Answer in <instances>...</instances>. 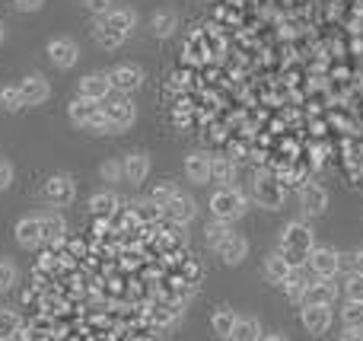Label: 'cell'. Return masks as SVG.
Masks as SVG:
<instances>
[{"label": "cell", "instance_id": "4fadbf2b", "mask_svg": "<svg viewBox=\"0 0 363 341\" xmlns=\"http://www.w3.org/2000/svg\"><path fill=\"white\" fill-rule=\"evenodd\" d=\"M255 201L258 204H264V208H271V211H277L284 204V189H281V182L277 179H271V176H262L255 182Z\"/></svg>", "mask_w": 363, "mask_h": 341}, {"label": "cell", "instance_id": "f546056e", "mask_svg": "<svg viewBox=\"0 0 363 341\" xmlns=\"http://www.w3.org/2000/svg\"><path fill=\"white\" fill-rule=\"evenodd\" d=\"M341 323H345V329H351V332H363V303L347 300L345 310H341Z\"/></svg>", "mask_w": 363, "mask_h": 341}, {"label": "cell", "instance_id": "3957f363", "mask_svg": "<svg viewBox=\"0 0 363 341\" xmlns=\"http://www.w3.org/2000/svg\"><path fill=\"white\" fill-rule=\"evenodd\" d=\"M42 198L48 204H55V208H67V204H74V198H77L74 176H67V172H61V176H51L48 182H45V189H42Z\"/></svg>", "mask_w": 363, "mask_h": 341}, {"label": "cell", "instance_id": "7402d4cb", "mask_svg": "<svg viewBox=\"0 0 363 341\" xmlns=\"http://www.w3.org/2000/svg\"><path fill=\"white\" fill-rule=\"evenodd\" d=\"M16 242L23 249H35V246H42V233H38V220H35V214L32 217H23V220L16 223Z\"/></svg>", "mask_w": 363, "mask_h": 341}, {"label": "cell", "instance_id": "30bf717a", "mask_svg": "<svg viewBox=\"0 0 363 341\" xmlns=\"http://www.w3.org/2000/svg\"><path fill=\"white\" fill-rule=\"evenodd\" d=\"M300 204H303V214H306V217L325 214V208H328V191L322 189L319 182H306V185L300 189Z\"/></svg>", "mask_w": 363, "mask_h": 341}, {"label": "cell", "instance_id": "836d02e7", "mask_svg": "<svg viewBox=\"0 0 363 341\" xmlns=\"http://www.w3.org/2000/svg\"><path fill=\"white\" fill-rule=\"evenodd\" d=\"M19 332V316L13 310H0V341H10Z\"/></svg>", "mask_w": 363, "mask_h": 341}, {"label": "cell", "instance_id": "f35d334b", "mask_svg": "<svg viewBox=\"0 0 363 341\" xmlns=\"http://www.w3.org/2000/svg\"><path fill=\"white\" fill-rule=\"evenodd\" d=\"M341 268L363 274V246H360V249H354V252H347V255H341Z\"/></svg>", "mask_w": 363, "mask_h": 341}, {"label": "cell", "instance_id": "9a60e30c", "mask_svg": "<svg viewBox=\"0 0 363 341\" xmlns=\"http://www.w3.org/2000/svg\"><path fill=\"white\" fill-rule=\"evenodd\" d=\"M102 19H106L108 29H115L121 38H128L131 35V29L138 26V13H134L131 6H115V10L102 13Z\"/></svg>", "mask_w": 363, "mask_h": 341}, {"label": "cell", "instance_id": "ab89813d", "mask_svg": "<svg viewBox=\"0 0 363 341\" xmlns=\"http://www.w3.org/2000/svg\"><path fill=\"white\" fill-rule=\"evenodd\" d=\"M86 131H89V134H115V131H112V125L106 121V115H102V108L93 115V118H89Z\"/></svg>", "mask_w": 363, "mask_h": 341}, {"label": "cell", "instance_id": "7a4b0ae2", "mask_svg": "<svg viewBox=\"0 0 363 341\" xmlns=\"http://www.w3.org/2000/svg\"><path fill=\"white\" fill-rule=\"evenodd\" d=\"M211 214L213 220H236V217L245 214V195L236 189V185H230V189H217L211 195Z\"/></svg>", "mask_w": 363, "mask_h": 341}, {"label": "cell", "instance_id": "2e32d148", "mask_svg": "<svg viewBox=\"0 0 363 341\" xmlns=\"http://www.w3.org/2000/svg\"><path fill=\"white\" fill-rule=\"evenodd\" d=\"M163 214L169 217L172 223H179V227H185V223H191V220H194V214H198V208H194V201H191V198H188V195H182V191H179V195L172 198V201L163 208Z\"/></svg>", "mask_w": 363, "mask_h": 341}, {"label": "cell", "instance_id": "60d3db41", "mask_svg": "<svg viewBox=\"0 0 363 341\" xmlns=\"http://www.w3.org/2000/svg\"><path fill=\"white\" fill-rule=\"evenodd\" d=\"M13 176H16V172H13V163H10V160H0V191L10 189Z\"/></svg>", "mask_w": 363, "mask_h": 341}, {"label": "cell", "instance_id": "d6a6232c", "mask_svg": "<svg viewBox=\"0 0 363 341\" xmlns=\"http://www.w3.org/2000/svg\"><path fill=\"white\" fill-rule=\"evenodd\" d=\"M0 108L4 112H19L23 106V96H19V86H0Z\"/></svg>", "mask_w": 363, "mask_h": 341}, {"label": "cell", "instance_id": "d590c367", "mask_svg": "<svg viewBox=\"0 0 363 341\" xmlns=\"http://www.w3.org/2000/svg\"><path fill=\"white\" fill-rule=\"evenodd\" d=\"M16 281H19L16 265H13V262H6V259H0V294L13 291V287H16Z\"/></svg>", "mask_w": 363, "mask_h": 341}, {"label": "cell", "instance_id": "f6af8a7d", "mask_svg": "<svg viewBox=\"0 0 363 341\" xmlns=\"http://www.w3.org/2000/svg\"><path fill=\"white\" fill-rule=\"evenodd\" d=\"M262 341H287V335H281V332H268V335H262Z\"/></svg>", "mask_w": 363, "mask_h": 341}, {"label": "cell", "instance_id": "4316f807", "mask_svg": "<svg viewBox=\"0 0 363 341\" xmlns=\"http://www.w3.org/2000/svg\"><path fill=\"white\" fill-rule=\"evenodd\" d=\"M176 26H179L176 13H172V10H160L157 16H153L150 29H153V35H157V38H169L172 32H176Z\"/></svg>", "mask_w": 363, "mask_h": 341}, {"label": "cell", "instance_id": "9c48e42d", "mask_svg": "<svg viewBox=\"0 0 363 341\" xmlns=\"http://www.w3.org/2000/svg\"><path fill=\"white\" fill-rule=\"evenodd\" d=\"M335 297H338V284L328 278H315L303 294V306H332Z\"/></svg>", "mask_w": 363, "mask_h": 341}, {"label": "cell", "instance_id": "5bb4252c", "mask_svg": "<svg viewBox=\"0 0 363 341\" xmlns=\"http://www.w3.org/2000/svg\"><path fill=\"white\" fill-rule=\"evenodd\" d=\"M121 169H125V182L138 185V182H144L147 172H150V157H147L144 150H134L121 160Z\"/></svg>", "mask_w": 363, "mask_h": 341}, {"label": "cell", "instance_id": "484cf974", "mask_svg": "<svg viewBox=\"0 0 363 341\" xmlns=\"http://www.w3.org/2000/svg\"><path fill=\"white\" fill-rule=\"evenodd\" d=\"M230 236H233V230H230V223H223V220H211L207 223V230H204V240H207V246H211L213 252H217Z\"/></svg>", "mask_w": 363, "mask_h": 341}, {"label": "cell", "instance_id": "83f0119b", "mask_svg": "<svg viewBox=\"0 0 363 341\" xmlns=\"http://www.w3.org/2000/svg\"><path fill=\"white\" fill-rule=\"evenodd\" d=\"M115 208H118V195H115V191H99V195L89 198V211H93L96 217L115 214Z\"/></svg>", "mask_w": 363, "mask_h": 341}, {"label": "cell", "instance_id": "f1b7e54d", "mask_svg": "<svg viewBox=\"0 0 363 341\" xmlns=\"http://www.w3.org/2000/svg\"><path fill=\"white\" fill-rule=\"evenodd\" d=\"M93 35H96V42H99L102 48H118V45L125 42V38H121L115 29H108V23H106V19H102V16L96 19V26H93Z\"/></svg>", "mask_w": 363, "mask_h": 341}, {"label": "cell", "instance_id": "e0dca14e", "mask_svg": "<svg viewBox=\"0 0 363 341\" xmlns=\"http://www.w3.org/2000/svg\"><path fill=\"white\" fill-rule=\"evenodd\" d=\"M185 176H188V182H194V185L211 182V157H207V153H191V157H185Z\"/></svg>", "mask_w": 363, "mask_h": 341}, {"label": "cell", "instance_id": "cb8c5ba5", "mask_svg": "<svg viewBox=\"0 0 363 341\" xmlns=\"http://www.w3.org/2000/svg\"><path fill=\"white\" fill-rule=\"evenodd\" d=\"M211 182H217L220 189H230V185L236 182V163L226 157L211 160Z\"/></svg>", "mask_w": 363, "mask_h": 341}, {"label": "cell", "instance_id": "7bdbcfd3", "mask_svg": "<svg viewBox=\"0 0 363 341\" xmlns=\"http://www.w3.org/2000/svg\"><path fill=\"white\" fill-rule=\"evenodd\" d=\"M93 13H108V0H83Z\"/></svg>", "mask_w": 363, "mask_h": 341}, {"label": "cell", "instance_id": "52a82bcc", "mask_svg": "<svg viewBox=\"0 0 363 341\" xmlns=\"http://www.w3.org/2000/svg\"><path fill=\"white\" fill-rule=\"evenodd\" d=\"M16 86H19V96H23V106H42V102H48V96H51V86L42 74L23 77Z\"/></svg>", "mask_w": 363, "mask_h": 341}, {"label": "cell", "instance_id": "ffe728a7", "mask_svg": "<svg viewBox=\"0 0 363 341\" xmlns=\"http://www.w3.org/2000/svg\"><path fill=\"white\" fill-rule=\"evenodd\" d=\"M290 272H294V268H290V262L284 259L281 252H271L268 259H264V278H268L271 284H281L284 287V281L290 278Z\"/></svg>", "mask_w": 363, "mask_h": 341}, {"label": "cell", "instance_id": "ee69618b", "mask_svg": "<svg viewBox=\"0 0 363 341\" xmlns=\"http://www.w3.org/2000/svg\"><path fill=\"white\" fill-rule=\"evenodd\" d=\"M338 341H363V335H360V332L345 329V332H341V335H338Z\"/></svg>", "mask_w": 363, "mask_h": 341}, {"label": "cell", "instance_id": "7c38bea8", "mask_svg": "<svg viewBox=\"0 0 363 341\" xmlns=\"http://www.w3.org/2000/svg\"><path fill=\"white\" fill-rule=\"evenodd\" d=\"M108 93H112V80H108V74H102V70H96V74H86L80 80V96L89 102H106Z\"/></svg>", "mask_w": 363, "mask_h": 341}, {"label": "cell", "instance_id": "5b68a950", "mask_svg": "<svg viewBox=\"0 0 363 341\" xmlns=\"http://www.w3.org/2000/svg\"><path fill=\"white\" fill-rule=\"evenodd\" d=\"M306 262H309V268H313L315 278L335 281V274L341 272V252H335V249H328V246H315Z\"/></svg>", "mask_w": 363, "mask_h": 341}, {"label": "cell", "instance_id": "603a6c76", "mask_svg": "<svg viewBox=\"0 0 363 341\" xmlns=\"http://www.w3.org/2000/svg\"><path fill=\"white\" fill-rule=\"evenodd\" d=\"M262 323L255 316H239L236 325H233V335L230 341H262Z\"/></svg>", "mask_w": 363, "mask_h": 341}, {"label": "cell", "instance_id": "8d00e7d4", "mask_svg": "<svg viewBox=\"0 0 363 341\" xmlns=\"http://www.w3.org/2000/svg\"><path fill=\"white\" fill-rule=\"evenodd\" d=\"M345 294H347V300H354V303H363V274H357V272L347 274Z\"/></svg>", "mask_w": 363, "mask_h": 341}, {"label": "cell", "instance_id": "277c9868", "mask_svg": "<svg viewBox=\"0 0 363 341\" xmlns=\"http://www.w3.org/2000/svg\"><path fill=\"white\" fill-rule=\"evenodd\" d=\"M102 115H106V121L112 125V131H125V128L134 125V118H138V108H134V102L128 99V96H118V99H112L108 106H102Z\"/></svg>", "mask_w": 363, "mask_h": 341}, {"label": "cell", "instance_id": "8fae6325", "mask_svg": "<svg viewBox=\"0 0 363 341\" xmlns=\"http://www.w3.org/2000/svg\"><path fill=\"white\" fill-rule=\"evenodd\" d=\"M300 323L309 335H325L332 329V306H303Z\"/></svg>", "mask_w": 363, "mask_h": 341}, {"label": "cell", "instance_id": "d4e9b609", "mask_svg": "<svg viewBox=\"0 0 363 341\" xmlns=\"http://www.w3.org/2000/svg\"><path fill=\"white\" fill-rule=\"evenodd\" d=\"M236 313L230 310V306H217L213 310V316H211V329H213V335H220V338H230L233 335V325H236Z\"/></svg>", "mask_w": 363, "mask_h": 341}, {"label": "cell", "instance_id": "ba28073f", "mask_svg": "<svg viewBox=\"0 0 363 341\" xmlns=\"http://www.w3.org/2000/svg\"><path fill=\"white\" fill-rule=\"evenodd\" d=\"M48 57L55 67H74L77 61H80V45L74 42V38L61 35V38H51L48 42Z\"/></svg>", "mask_w": 363, "mask_h": 341}, {"label": "cell", "instance_id": "b9f144b4", "mask_svg": "<svg viewBox=\"0 0 363 341\" xmlns=\"http://www.w3.org/2000/svg\"><path fill=\"white\" fill-rule=\"evenodd\" d=\"M13 4H16L19 13H38L45 6V0H13Z\"/></svg>", "mask_w": 363, "mask_h": 341}, {"label": "cell", "instance_id": "8992f818", "mask_svg": "<svg viewBox=\"0 0 363 341\" xmlns=\"http://www.w3.org/2000/svg\"><path fill=\"white\" fill-rule=\"evenodd\" d=\"M108 80H112V89H118L121 96H128V93H134V89H140L144 70H140L138 64H118V67L108 70Z\"/></svg>", "mask_w": 363, "mask_h": 341}, {"label": "cell", "instance_id": "ac0fdd59", "mask_svg": "<svg viewBox=\"0 0 363 341\" xmlns=\"http://www.w3.org/2000/svg\"><path fill=\"white\" fill-rule=\"evenodd\" d=\"M217 255L226 262V265H239V262L249 255V240H245L242 233H233L230 240H226L223 246L217 249Z\"/></svg>", "mask_w": 363, "mask_h": 341}, {"label": "cell", "instance_id": "1f68e13d", "mask_svg": "<svg viewBox=\"0 0 363 341\" xmlns=\"http://www.w3.org/2000/svg\"><path fill=\"white\" fill-rule=\"evenodd\" d=\"M163 217V208H157L153 201H138L134 204V220L140 223H157Z\"/></svg>", "mask_w": 363, "mask_h": 341}, {"label": "cell", "instance_id": "d6986e66", "mask_svg": "<svg viewBox=\"0 0 363 341\" xmlns=\"http://www.w3.org/2000/svg\"><path fill=\"white\" fill-rule=\"evenodd\" d=\"M35 220H38V233H42V246L45 242H57L64 236V230H67L64 217L57 214H35Z\"/></svg>", "mask_w": 363, "mask_h": 341}, {"label": "cell", "instance_id": "74e56055", "mask_svg": "<svg viewBox=\"0 0 363 341\" xmlns=\"http://www.w3.org/2000/svg\"><path fill=\"white\" fill-rule=\"evenodd\" d=\"M99 176L106 179V182H121V179H125V169H121V163H115V160H106V163L99 166Z\"/></svg>", "mask_w": 363, "mask_h": 341}, {"label": "cell", "instance_id": "bcb514c9", "mask_svg": "<svg viewBox=\"0 0 363 341\" xmlns=\"http://www.w3.org/2000/svg\"><path fill=\"white\" fill-rule=\"evenodd\" d=\"M4 35H6V32H4V23H0V45H4Z\"/></svg>", "mask_w": 363, "mask_h": 341}, {"label": "cell", "instance_id": "4dcf8cb0", "mask_svg": "<svg viewBox=\"0 0 363 341\" xmlns=\"http://www.w3.org/2000/svg\"><path fill=\"white\" fill-rule=\"evenodd\" d=\"M306 287H309V281L303 278V274L296 272V268H294V272H290V278L284 281V294H287V297L294 300V303H300V300H303V294H306Z\"/></svg>", "mask_w": 363, "mask_h": 341}, {"label": "cell", "instance_id": "44dd1931", "mask_svg": "<svg viewBox=\"0 0 363 341\" xmlns=\"http://www.w3.org/2000/svg\"><path fill=\"white\" fill-rule=\"evenodd\" d=\"M99 108H102L99 102H89V99H83V96H77V99L67 106V115H70V121H74L77 128H86L89 118H93Z\"/></svg>", "mask_w": 363, "mask_h": 341}, {"label": "cell", "instance_id": "e575fe53", "mask_svg": "<svg viewBox=\"0 0 363 341\" xmlns=\"http://www.w3.org/2000/svg\"><path fill=\"white\" fill-rule=\"evenodd\" d=\"M176 195H179V189H176V185H172V182H160L157 189L150 191V201L157 204V208H166V204H169Z\"/></svg>", "mask_w": 363, "mask_h": 341}, {"label": "cell", "instance_id": "6da1fadb", "mask_svg": "<svg viewBox=\"0 0 363 341\" xmlns=\"http://www.w3.org/2000/svg\"><path fill=\"white\" fill-rule=\"evenodd\" d=\"M313 249H315V240H313V227H309V223L294 220L284 227L281 249H277V252L290 262V268H300V262H306Z\"/></svg>", "mask_w": 363, "mask_h": 341}]
</instances>
